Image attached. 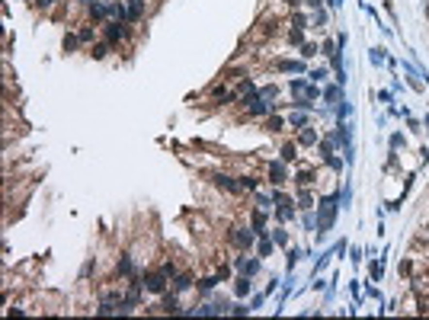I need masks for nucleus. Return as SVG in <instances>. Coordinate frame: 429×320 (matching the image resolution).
Instances as JSON below:
<instances>
[]
</instances>
